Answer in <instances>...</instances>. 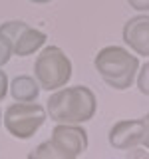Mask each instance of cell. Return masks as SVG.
I'll list each match as a JSON object with an SVG mask.
<instances>
[{
  "label": "cell",
  "instance_id": "cell-1",
  "mask_svg": "<svg viewBox=\"0 0 149 159\" xmlns=\"http://www.w3.org/2000/svg\"><path fill=\"white\" fill-rule=\"evenodd\" d=\"M97 111L96 93L88 86H70L52 92L46 113L56 123H86Z\"/></svg>",
  "mask_w": 149,
  "mask_h": 159
},
{
  "label": "cell",
  "instance_id": "cell-2",
  "mask_svg": "<svg viewBox=\"0 0 149 159\" xmlns=\"http://www.w3.org/2000/svg\"><path fill=\"white\" fill-rule=\"evenodd\" d=\"M93 68L109 88L123 92V89H129L135 84L139 58L133 56L127 48L106 46L96 54Z\"/></svg>",
  "mask_w": 149,
  "mask_h": 159
},
{
  "label": "cell",
  "instance_id": "cell-3",
  "mask_svg": "<svg viewBox=\"0 0 149 159\" xmlns=\"http://www.w3.org/2000/svg\"><path fill=\"white\" fill-rule=\"evenodd\" d=\"M34 78L40 84V89L56 92L72 78V60L58 46L42 48L34 62Z\"/></svg>",
  "mask_w": 149,
  "mask_h": 159
},
{
  "label": "cell",
  "instance_id": "cell-4",
  "mask_svg": "<svg viewBox=\"0 0 149 159\" xmlns=\"http://www.w3.org/2000/svg\"><path fill=\"white\" fill-rule=\"evenodd\" d=\"M48 113L38 102H14L4 111V127L16 139H30L40 131Z\"/></svg>",
  "mask_w": 149,
  "mask_h": 159
},
{
  "label": "cell",
  "instance_id": "cell-5",
  "mask_svg": "<svg viewBox=\"0 0 149 159\" xmlns=\"http://www.w3.org/2000/svg\"><path fill=\"white\" fill-rule=\"evenodd\" d=\"M52 143L64 159L79 157L88 149V131L82 123H56L52 129Z\"/></svg>",
  "mask_w": 149,
  "mask_h": 159
},
{
  "label": "cell",
  "instance_id": "cell-6",
  "mask_svg": "<svg viewBox=\"0 0 149 159\" xmlns=\"http://www.w3.org/2000/svg\"><path fill=\"white\" fill-rule=\"evenodd\" d=\"M123 42L137 56L149 58V16H147V12L131 16L123 24Z\"/></svg>",
  "mask_w": 149,
  "mask_h": 159
},
{
  "label": "cell",
  "instance_id": "cell-7",
  "mask_svg": "<svg viewBox=\"0 0 149 159\" xmlns=\"http://www.w3.org/2000/svg\"><path fill=\"white\" fill-rule=\"evenodd\" d=\"M143 137V121L141 119H121V121L113 123L109 129V145L119 151H127L131 147L141 145Z\"/></svg>",
  "mask_w": 149,
  "mask_h": 159
},
{
  "label": "cell",
  "instance_id": "cell-8",
  "mask_svg": "<svg viewBox=\"0 0 149 159\" xmlns=\"http://www.w3.org/2000/svg\"><path fill=\"white\" fill-rule=\"evenodd\" d=\"M46 42H48L46 32H42L38 28H32V26H26L18 34V38L12 42V52L18 58H28L32 54L40 52L46 46Z\"/></svg>",
  "mask_w": 149,
  "mask_h": 159
},
{
  "label": "cell",
  "instance_id": "cell-9",
  "mask_svg": "<svg viewBox=\"0 0 149 159\" xmlns=\"http://www.w3.org/2000/svg\"><path fill=\"white\" fill-rule=\"evenodd\" d=\"M8 89L16 102H36L40 96V84L34 76H26V74L12 78V82L8 84Z\"/></svg>",
  "mask_w": 149,
  "mask_h": 159
},
{
  "label": "cell",
  "instance_id": "cell-10",
  "mask_svg": "<svg viewBox=\"0 0 149 159\" xmlns=\"http://www.w3.org/2000/svg\"><path fill=\"white\" fill-rule=\"evenodd\" d=\"M30 157H44V159H64L62 153L58 151V147L52 143V139H48V141H42L40 145L34 149V151H30Z\"/></svg>",
  "mask_w": 149,
  "mask_h": 159
},
{
  "label": "cell",
  "instance_id": "cell-11",
  "mask_svg": "<svg viewBox=\"0 0 149 159\" xmlns=\"http://www.w3.org/2000/svg\"><path fill=\"white\" fill-rule=\"evenodd\" d=\"M26 26H28V24L22 22V20H10V22H4L2 26H0V34H4L10 42H14V40L18 38V34L22 32Z\"/></svg>",
  "mask_w": 149,
  "mask_h": 159
},
{
  "label": "cell",
  "instance_id": "cell-12",
  "mask_svg": "<svg viewBox=\"0 0 149 159\" xmlns=\"http://www.w3.org/2000/svg\"><path fill=\"white\" fill-rule=\"evenodd\" d=\"M135 84H137L139 92H141L143 96H149V62L143 64V66H139L137 76H135Z\"/></svg>",
  "mask_w": 149,
  "mask_h": 159
},
{
  "label": "cell",
  "instance_id": "cell-13",
  "mask_svg": "<svg viewBox=\"0 0 149 159\" xmlns=\"http://www.w3.org/2000/svg\"><path fill=\"white\" fill-rule=\"evenodd\" d=\"M12 54H14L12 52V42H10L4 34H0V68H4L10 62Z\"/></svg>",
  "mask_w": 149,
  "mask_h": 159
},
{
  "label": "cell",
  "instance_id": "cell-14",
  "mask_svg": "<svg viewBox=\"0 0 149 159\" xmlns=\"http://www.w3.org/2000/svg\"><path fill=\"white\" fill-rule=\"evenodd\" d=\"M141 121H143V137H141V145L145 147V149H149V113L141 117Z\"/></svg>",
  "mask_w": 149,
  "mask_h": 159
},
{
  "label": "cell",
  "instance_id": "cell-15",
  "mask_svg": "<svg viewBox=\"0 0 149 159\" xmlns=\"http://www.w3.org/2000/svg\"><path fill=\"white\" fill-rule=\"evenodd\" d=\"M127 4L137 12H149V0H127Z\"/></svg>",
  "mask_w": 149,
  "mask_h": 159
},
{
  "label": "cell",
  "instance_id": "cell-16",
  "mask_svg": "<svg viewBox=\"0 0 149 159\" xmlns=\"http://www.w3.org/2000/svg\"><path fill=\"white\" fill-rule=\"evenodd\" d=\"M6 93H8V76H6V72L0 68V102L6 98Z\"/></svg>",
  "mask_w": 149,
  "mask_h": 159
},
{
  "label": "cell",
  "instance_id": "cell-17",
  "mask_svg": "<svg viewBox=\"0 0 149 159\" xmlns=\"http://www.w3.org/2000/svg\"><path fill=\"white\" fill-rule=\"evenodd\" d=\"M127 155H129V157H147V155H149V149L131 147V149H127Z\"/></svg>",
  "mask_w": 149,
  "mask_h": 159
},
{
  "label": "cell",
  "instance_id": "cell-18",
  "mask_svg": "<svg viewBox=\"0 0 149 159\" xmlns=\"http://www.w3.org/2000/svg\"><path fill=\"white\" fill-rule=\"evenodd\" d=\"M30 2H34V4H48V2H52V0H30Z\"/></svg>",
  "mask_w": 149,
  "mask_h": 159
},
{
  "label": "cell",
  "instance_id": "cell-19",
  "mask_svg": "<svg viewBox=\"0 0 149 159\" xmlns=\"http://www.w3.org/2000/svg\"><path fill=\"white\" fill-rule=\"evenodd\" d=\"M0 125H2V109H0Z\"/></svg>",
  "mask_w": 149,
  "mask_h": 159
}]
</instances>
